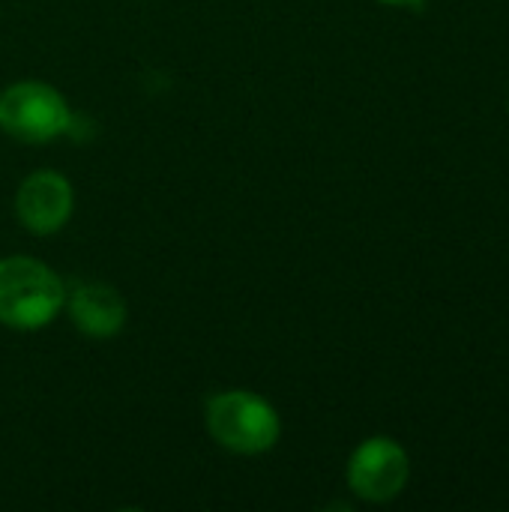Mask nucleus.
Returning a JSON list of instances; mask_svg holds the SVG:
<instances>
[{"instance_id": "2", "label": "nucleus", "mask_w": 509, "mask_h": 512, "mask_svg": "<svg viewBox=\"0 0 509 512\" xmlns=\"http://www.w3.org/2000/svg\"><path fill=\"white\" fill-rule=\"evenodd\" d=\"M204 423L210 438L237 456L270 453L282 435V420L276 408L249 390H222L207 399Z\"/></svg>"}, {"instance_id": "3", "label": "nucleus", "mask_w": 509, "mask_h": 512, "mask_svg": "<svg viewBox=\"0 0 509 512\" xmlns=\"http://www.w3.org/2000/svg\"><path fill=\"white\" fill-rule=\"evenodd\" d=\"M72 108L60 90L27 78L0 90V132L24 144H48L72 132Z\"/></svg>"}, {"instance_id": "7", "label": "nucleus", "mask_w": 509, "mask_h": 512, "mask_svg": "<svg viewBox=\"0 0 509 512\" xmlns=\"http://www.w3.org/2000/svg\"><path fill=\"white\" fill-rule=\"evenodd\" d=\"M378 3H387V6H405V9H423L426 0H378Z\"/></svg>"}, {"instance_id": "5", "label": "nucleus", "mask_w": 509, "mask_h": 512, "mask_svg": "<svg viewBox=\"0 0 509 512\" xmlns=\"http://www.w3.org/2000/svg\"><path fill=\"white\" fill-rule=\"evenodd\" d=\"M75 210L72 183L51 168L33 171L21 180L15 192V216L24 231L36 237L57 234Z\"/></svg>"}, {"instance_id": "1", "label": "nucleus", "mask_w": 509, "mask_h": 512, "mask_svg": "<svg viewBox=\"0 0 509 512\" xmlns=\"http://www.w3.org/2000/svg\"><path fill=\"white\" fill-rule=\"evenodd\" d=\"M66 300L63 279L39 258L9 255L0 258V324L9 330L33 333L48 327Z\"/></svg>"}, {"instance_id": "6", "label": "nucleus", "mask_w": 509, "mask_h": 512, "mask_svg": "<svg viewBox=\"0 0 509 512\" xmlns=\"http://www.w3.org/2000/svg\"><path fill=\"white\" fill-rule=\"evenodd\" d=\"M63 309L72 327L90 339H111L126 327V300L105 282H75L66 288Z\"/></svg>"}, {"instance_id": "4", "label": "nucleus", "mask_w": 509, "mask_h": 512, "mask_svg": "<svg viewBox=\"0 0 509 512\" xmlns=\"http://www.w3.org/2000/svg\"><path fill=\"white\" fill-rule=\"evenodd\" d=\"M411 462L393 438H369L348 459V486L360 501L387 504L408 486Z\"/></svg>"}]
</instances>
